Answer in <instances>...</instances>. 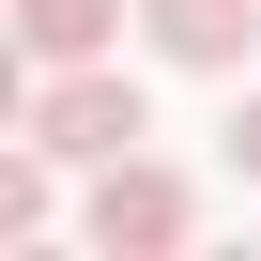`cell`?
Masks as SVG:
<instances>
[{
  "label": "cell",
  "instance_id": "6da1fadb",
  "mask_svg": "<svg viewBox=\"0 0 261 261\" xmlns=\"http://www.w3.org/2000/svg\"><path fill=\"white\" fill-rule=\"evenodd\" d=\"M16 123H31L62 169H108V154H139V139H154V108H139V77H123V62H31Z\"/></svg>",
  "mask_w": 261,
  "mask_h": 261
},
{
  "label": "cell",
  "instance_id": "7a4b0ae2",
  "mask_svg": "<svg viewBox=\"0 0 261 261\" xmlns=\"http://www.w3.org/2000/svg\"><path fill=\"white\" fill-rule=\"evenodd\" d=\"M77 230H92L108 261H169V246L200 230V185H185L169 154H108V169H92V200H77Z\"/></svg>",
  "mask_w": 261,
  "mask_h": 261
},
{
  "label": "cell",
  "instance_id": "3957f363",
  "mask_svg": "<svg viewBox=\"0 0 261 261\" xmlns=\"http://www.w3.org/2000/svg\"><path fill=\"white\" fill-rule=\"evenodd\" d=\"M139 31H154V62H185V77H230V62L261 46V0H139Z\"/></svg>",
  "mask_w": 261,
  "mask_h": 261
},
{
  "label": "cell",
  "instance_id": "277c9868",
  "mask_svg": "<svg viewBox=\"0 0 261 261\" xmlns=\"http://www.w3.org/2000/svg\"><path fill=\"white\" fill-rule=\"evenodd\" d=\"M16 46L31 62H108L123 46V0H16Z\"/></svg>",
  "mask_w": 261,
  "mask_h": 261
},
{
  "label": "cell",
  "instance_id": "5b68a950",
  "mask_svg": "<svg viewBox=\"0 0 261 261\" xmlns=\"http://www.w3.org/2000/svg\"><path fill=\"white\" fill-rule=\"evenodd\" d=\"M46 215H62V154H46V139H16V169H0V230L31 246Z\"/></svg>",
  "mask_w": 261,
  "mask_h": 261
},
{
  "label": "cell",
  "instance_id": "8992f818",
  "mask_svg": "<svg viewBox=\"0 0 261 261\" xmlns=\"http://www.w3.org/2000/svg\"><path fill=\"white\" fill-rule=\"evenodd\" d=\"M230 169H246V185H261V92H246V108H230Z\"/></svg>",
  "mask_w": 261,
  "mask_h": 261
}]
</instances>
